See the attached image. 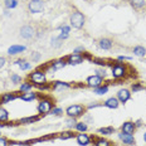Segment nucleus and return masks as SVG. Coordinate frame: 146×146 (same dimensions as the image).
Here are the masks:
<instances>
[{
	"mask_svg": "<svg viewBox=\"0 0 146 146\" xmlns=\"http://www.w3.org/2000/svg\"><path fill=\"white\" fill-rule=\"evenodd\" d=\"M111 72H112V77H113L115 80H121V78L126 77V74H127V66L123 64V63L117 62L116 64L112 66Z\"/></svg>",
	"mask_w": 146,
	"mask_h": 146,
	"instance_id": "obj_4",
	"label": "nucleus"
},
{
	"mask_svg": "<svg viewBox=\"0 0 146 146\" xmlns=\"http://www.w3.org/2000/svg\"><path fill=\"white\" fill-rule=\"evenodd\" d=\"M97 132L101 133V135H112V133L115 132V129L113 127H101V129L97 130Z\"/></svg>",
	"mask_w": 146,
	"mask_h": 146,
	"instance_id": "obj_28",
	"label": "nucleus"
},
{
	"mask_svg": "<svg viewBox=\"0 0 146 146\" xmlns=\"http://www.w3.org/2000/svg\"><path fill=\"white\" fill-rule=\"evenodd\" d=\"M66 122H67V126H68L69 129H73V127L76 126V123H77V121H76L74 117H68V120H67Z\"/></svg>",
	"mask_w": 146,
	"mask_h": 146,
	"instance_id": "obj_36",
	"label": "nucleus"
},
{
	"mask_svg": "<svg viewBox=\"0 0 146 146\" xmlns=\"http://www.w3.org/2000/svg\"><path fill=\"white\" fill-rule=\"evenodd\" d=\"M68 35H69V34H66V33H60L58 36H59V39H62V40H63V39H67V38H68Z\"/></svg>",
	"mask_w": 146,
	"mask_h": 146,
	"instance_id": "obj_47",
	"label": "nucleus"
},
{
	"mask_svg": "<svg viewBox=\"0 0 146 146\" xmlns=\"http://www.w3.org/2000/svg\"><path fill=\"white\" fill-rule=\"evenodd\" d=\"M9 120V113L3 106H0V122H7Z\"/></svg>",
	"mask_w": 146,
	"mask_h": 146,
	"instance_id": "obj_26",
	"label": "nucleus"
},
{
	"mask_svg": "<svg viewBox=\"0 0 146 146\" xmlns=\"http://www.w3.org/2000/svg\"><path fill=\"white\" fill-rule=\"evenodd\" d=\"M136 130V125L135 122H131V121H126L123 122V125L121 126V132L123 133H129V135H132Z\"/></svg>",
	"mask_w": 146,
	"mask_h": 146,
	"instance_id": "obj_12",
	"label": "nucleus"
},
{
	"mask_svg": "<svg viewBox=\"0 0 146 146\" xmlns=\"http://www.w3.org/2000/svg\"><path fill=\"white\" fill-rule=\"evenodd\" d=\"M35 35V30L30 25H24L20 28V36L24 39H30Z\"/></svg>",
	"mask_w": 146,
	"mask_h": 146,
	"instance_id": "obj_9",
	"label": "nucleus"
},
{
	"mask_svg": "<svg viewBox=\"0 0 146 146\" xmlns=\"http://www.w3.org/2000/svg\"><path fill=\"white\" fill-rule=\"evenodd\" d=\"M69 87H71V84L68 82H62V81H56L52 84V88L54 91H60V90H64V88H69Z\"/></svg>",
	"mask_w": 146,
	"mask_h": 146,
	"instance_id": "obj_19",
	"label": "nucleus"
},
{
	"mask_svg": "<svg viewBox=\"0 0 146 146\" xmlns=\"http://www.w3.org/2000/svg\"><path fill=\"white\" fill-rule=\"evenodd\" d=\"M29 81L32 82L35 86H40V84L47 83V76H45V72L43 69H36V71H33L29 74Z\"/></svg>",
	"mask_w": 146,
	"mask_h": 146,
	"instance_id": "obj_3",
	"label": "nucleus"
},
{
	"mask_svg": "<svg viewBox=\"0 0 146 146\" xmlns=\"http://www.w3.org/2000/svg\"><path fill=\"white\" fill-rule=\"evenodd\" d=\"M32 59H33V62H39V59H40V53H39V52H33Z\"/></svg>",
	"mask_w": 146,
	"mask_h": 146,
	"instance_id": "obj_40",
	"label": "nucleus"
},
{
	"mask_svg": "<svg viewBox=\"0 0 146 146\" xmlns=\"http://www.w3.org/2000/svg\"><path fill=\"white\" fill-rule=\"evenodd\" d=\"M59 30H60L62 33L69 34V32H71V27H69V25H66V24H64V25H60V27H59Z\"/></svg>",
	"mask_w": 146,
	"mask_h": 146,
	"instance_id": "obj_39",
	"label": "nucleus"
},
{
	"mask_svg": "<svg viewBox=\"0 0 146 146\" xmlns=\"http://www.w3.org/2000/svg\"><path fill=\"white\" fill-rule=\"evenodd\" d=\"M131 90L133 91V92H139V91L144 90V86H142L140 82H136V83H132L131 84Z\"/></svg>",
	"mask_w": 146,
	"mask_h": 146,
	"instance_id": "obj_35",
	"label": "nucleus"
},
{
	"mask_svg": "<svg viewBox=\"0 0 146 146\" xmlns=\"http://www.w3.org/2000/svg\"><path fill=\"white\" fill-rule=\"evenodd\" d=\"M118 137H120V140L123 142L125 145H127V146H133L135 145V139H133V136L132 135H129V133H123V132H121V133H118Z\"/></svg>",
	"mask_w": 146,
	"mask_h": 146,
	"instance_id": "obj_14",
	"label": "nucleus"
},
{
	"mask_svg": "<svg viewBox=\"0 0 146 146\" xmlns=\"http://www.w3.org/2000/svg\"><path fill=\"white\" fill-rule=\"evenodd\" d=\"M62 43H63V40L59 39V36H53V38H52V47L59 48L60 45H62Z\"/></svg>",
	"mask_w": 146,
	"mask_h": 146,
	"instance_id": "obj_33",
	"label": "nucleus"
},
{
	"mask_svg": "<svg viewBox=\"0 0 146 146\" xmlns=\"http://www.w3.org/2000/svg\"><path fill=\"white\" fill-rule=\"evenodd\" d=\"M19 92H7V93H3L1 97H0V103H9L14 100H17L18 97H20L18 95Z\"/></svg>",
	"mask_w": 146,
	"mask_h": 146,
	"instance_id": "obj_11",
	"label": "nucleus"
},
{
	"mask_svg": "<svg viewBox=\"0 0 146 146\" xmlns=\"http://www.w3.org/2000/svg\"><path fill=\"white\" fill-rule=\"evenodd\" d=\"M130 4H131L135 9H142V8L146 7L145 0H130Z\"/></svg>",
	"mask_w": 146,
	"mask_h": 146,
	"instance_id": "obj_25",
	"label": "nucleus"
},
{
	"mask_svg": "<svg viewBox=\"0 0 146 146\" xmlns=\"http://www.w3.org/2000/svg\"><path fill=\"white\" fill-rule=\"evenodd\" d=\"M4 5L7 9H14L18 7V0H4Z\"/></svg>",
	"mask_w": 146,
	"mask_h": 146,
	"instance_id": "obj_31",
	"label": "nucleus"
},
{
	"mask_svg": "<svg viewBox=\"0 0 146 146\" xmlns=\"http://www.w3.org/2000/svg\"><path fill=\"white\" fill-rule=\"evenodd\" d=\"M8 145H10L9 140L7 137H3V136H0V146H8Z\"/></svg>",
	"mask_w": 146,
	"mask_h": 146,
	"instance_id": "obj_41",
	"label": "nucleus"
},
{
	"mask_svg": "<svg viewBox=\"0 0 146 146\" xmlns=\"http://www.w3.org/2000/svg\"><path fill=\"white\" fill-rule=\"evenodd\" d=\"M76 140H77V144L81 146H87L91 144V137L84 132H81L76 136Z\"/></svg>",
	"mask_w": 146,
	"mask_h": 146,
	"instance_id": "obj_13",
	"label": "nucleus"
},
{
	"mask_svg": "<svg viewBox=\"0 0 146 146\" xmlns=\"http://www.w3.org/2000/svg\"><path fill=\"white\" fill-rule=\"evenodd\" d=\"M76 136L77 135H76L73 131H63V132L59 133V139H62V140H69L72 137H76Z\"/></svg>",
	"mask_w": 146,
	"mask_h": 146,
	"instance_id": "obj_27",
	"label": "nucleus"
},
{
	"mask_svg": "<svg viewBox=\"0 0 146 146\" xmlns=\"http://www.w3.org/2000/svg\"><path fill=\"white\" fill-rule=\"evenodd\" d=\"M83 56L82 54H69V56L66 57V62L67 64H71V66H77V64H81V63H83Z\"/></svg>",
	"mask_w": 146,
	"mask_h": 146,
	"instance_id": "obj_7",
	"label": "nucleus"
},
{
	"mask_svg": "<svg viewBox=\"0 0 146 146\" xmlns=\"http://www.w3.org/2000/svg\"><path fill=\"white\" fill-rule=\"evenodd\" d=\"M74 129L77 130V131H80V132H86L88 126H87L86 122H77L76 123V126H74Z\"/></svg>",
	"mask_w": 146,
	"mask_h": 146,
	"instance_id": "obj_32",
	"label": "nucleus"
},
{
	"mask_svg": "<svg viewBox=\"0 0 146 146\" xmlns=\"http://www.w3.org/2000/svg\"><path fill=\"white\" fill-rule=\"evenodd\" d=\"M98 45H100V48H101V49L108 50V49H111V48H112V40H111V39H108V38H102V39H100Z\"/></svg>",
	"mask_w": 146,
	"mask_h": 146,
	"instance_id": "obj_18",
	"label": "nucleus"
},
{
	"mask_svg": "<svg viewBox=\"0 0 146 146\" xmlns=\"http://www.w3.org/2000/svg\"><path fill=\"white\" fill-rule=\"evenodd\" d=\"M50 64L56 71H59V69L64 68V67L67 66V62H66V58H59V59L54 60V62H52Z\"/></svg>",
	"mask_w": 146,
	"mask_h": 146,
	"instance_id": "obj_20",
	"label": "nucleus"
},
{
	"mask_svg": "<svg viewBox=\"0 0 146 146\" xmlns=\"http://www.w3.org/2000/svg\"><path fill=\"white\" fill-rule=\"evenodd\" d=\"M93 92H95L96 95H105V93L108 92V86L105 84V86H100L97 88H93Z\"/></svg>",
	"mask_w": 146,
	"mask_h": 146,
	"instance_id": "obj_30",
	"label": "nucleus"
},
{
	"mask_svg": "<svg viewBox=\"0 0 146 146\" xmlns=\"http://www.w3.org/2000/svg\"><path fill=\"white\" fill-rule=\"evenodd\" d=\"M102 81H103V78H101L97 74H93V76H90V77L87 78L86 83H87V86L91 87V88H97V87L102 86Z\"/></svg>",
	"mask_w": 146,
	"mask_h": 146,
	"instance_id": "obj_8",
	"label": "nucleus"
},
{
	"mask_svg": "<svg viewBox=\"0 0 146 146\" xmlns=\"http://www.w3.org/2000/svg\"><path fill=\"white\" fill-rule=\"evenodd\" d=\"M93 144H95V146H111L112 145L108 140H106L103 137H95L93 139Z\"/></svg>",
	"mask_w": 146,
	"mask_h": 146,
	"instance_id": "obj_24",
	"label": "nucleus"
},
{
	"mask_svg": "<svg viewBox=\"0 0 146 146\" xmlns=\"http://www.w3.org/2000/svg\"><path fill=\"white\" fill-rule=\"evenodd\" d=\"M5 63H7V59H5L4 57H0V69L5 66Z\"/></svg>",
	"mask_w": 146,
	"mask_h": 146,
	"instance_id": "obj_46",
	"label": "nucleus"
},
{
	"mask_svg": "<svg viewBox=\"0 0 146 146\" xmlns=\"http://www.w3.org/2000/svg\"><path fill=\"white\" fill-rule=\"evenodd\" d=\"M10 80H11V82H13V84H19V83H22V77H20V76H18V74H15V73H13V74H11Z\"/></svg>",
	"mask_w": 146,
	"mask_h": 146,
	"instance_id": "obj_34",
	"label": "nucleus"
},
{
	"mask_svg": "<svg viewBox=\"0 0 146 146\" xmlns=\"http://www.w3.org/2000/svg\"><path fill=\"white\" fill-rule=\"evenodd\" d=\"M116 98L120 101V103H126L130 98H131V93H130L129 90H126V88H122V90H120L117 92Z\"/></svg>",
	"mask_w": 146,
	"mask_h": 146,
	"instance_id": "obj_10",
	"label": "nucleus"
},
{
	"mask_svg": "<svg viewBox=\"0 0 146 146\" xmlns=\"http://www.w3.org/2000/svg\"><path fill=\"white\" fill-rule=\"evenodd\" d=\"M86 1H90V0H86Z\"/></svg>",
	"mask_w": 146,
	"mask_h": 146,
	"instance_id": "obj_50",
	"label": "nucleus"
},
{
	"mask_svg": "<svg viewBox=\"0 0 146 146\" xmlns=\"http://www.w3.org/2000/svg\"><path fill=\"white\" fill-rule=\"evenodd\" d=\"M96 73H97V76H100L101 78H105L106 77V71H105V68H98L96 71Z\"/></svg>",
	"mask_w": 146,
	"mask_h": 146,
	"instance_id": "obj_42",
	"label": "nucleus"
},
{
	"mask_svg": "<svg viewBox=\"0 0 146 146\" xmlns=\"http://www.w3.org/2000/svg\"><path fill=\"white\" fill-rule=\"evenodd\" d=\"M28 9L32 14L42 13L44 9V1L43 0H30L28 3Z\"/></svg>",
	"mask_w": 146,
	"mask_h": 146,
	"instance_id": "obj_6",
	"label": "nucleus"
},
{
	"mask_svg": "<svg viewBox=\"0 0 146 146\" xmlns=\"http://www.w3.org/2000/svg\"><path fill=\"white\" fill-rule=\"evenodd\" d=\"M50 113L52 115H56V116H60V115L63 113V110L59 108V107H53V108H52V111H50Z\"/></svg>",
	"mask_w": 146,
	"mask_h": 146,
	"instance_id": "obj_37",
	"label": "nucleus"
},
{
	"mask_svg": "<svg viewBox=\"0 0 146 146\" xmlns=\"http://www.w3.org/2000/svg\"><path fill=\"white\" fill-rule=\"evenodd\" d=\"M100 106V103H93V105H90L88 107H86V108H88V110H91V108H95V107H98Z\"/></svg>",
	"mask_w": 146,
	"mask_h": 146,
	"instance_id": "obj_48",
	"label": "nucleus"
},
{
	"mask_svg": "<svg viewBox=\"0 0 146 146\" xmlns=\"http://www.w3.org/2000/svg\"><path fill=\"white\" fill-rule=\"evenodd\" d=\"M36 87H38L40 91H47V90H49L52 86L49 83H44V84H40V86H36Z\"/></svg>",
	"mask_w": 146,
	"mask_h": 146,
	"instance_id": "obj_43",
	"label": "nucleus"
},
{
	"mask_svg": "<svg viewBox=\"0 0 146 146\" xmlns=\"http://www.w3.org/2000/svg\"><path fill=\"white\" fill-rule=\"evenodd\" d=\"M53 107H54L53 101H52L49 97H40V101H39V103H38V112H39L40 116L50 113V111H52Z\"/></svg>",
	"mask_w": 146,
	"mask_h": 146,
	"instance_id": "obj_2",
	"label": "nucleus"
},
{
	"mask_svg": "<svg viewBox=\"0 0 146 146\" xmlns=\"http://www.w3.org/2000/svg\"><path fill=\"white\" fill-rule=\"evenodd\" d=\"M92 62L96 63V64H98V66H102V67L107 64V63H106V60H105V59H101V58H93Z\"/></svg>",
	"mask_w": 146,
	"mask_h": 146,
	"instance_id": "obj_38",
	"label": "nucleus"
},
{
	"mask_svg": "<svg viewBox=\"0 0 146 146\" xmlns=\"http://www.w3.org/2000/svg\"><path fill=\"white\" fill-rule=\"evenodd\" d=\"M103 105H105L107 108L116 110L118 107V105H120V101H118L116 97H110V98H107L105 102H103Z\"/></svg>",
	"mask_w": 146,
	"mask_h": 146,
	"instance_id": "obj_15",
	"label": "nucleus"
},
{
	"mask_svg": "<svg viewBox=\"0 0 146 146\" xmlns=\"http://www.w3.org/2000/svg\"><path fill=\"white\" fill-rule=\"evenodd\" d=\"M14 63L19 66L22 71H28V69L32 68V64H30L29 62H27V60H24V59H18V60H15Z\"/></svg>",
	"mask_w": 146,
	"mask_h": 146,
	"instance_id": "obj_23",
	"label": "nucleus"
},
{
	"mask_svg": "<svg viewBox=\"0 0 146 146\" xmlns=\"http://www.w3.org/2000/svg\"><path fill=\"white\" fill-rule=\"evenodd\" d=\"M25 49H27L25 45H18V44H15V45H11V47L8 49V54H10V56H14V54H18V53H23Z\"/></svg>",
	"mask_w": 146,
	"mask_h": 146,
	"instance_id": "obj_17",
	"label": "nucleus"
},
{
	"mask_svg": "<svg viewBox=\"0 0 146 146\" xmlns=\"http://www.w3.org/2000/svg\"><path fill=\"white\" fill-rule=\"evenodd\" d=\"M84 112H86V107L82 105H72L69 107H67L66 110V113L68 115V117H74V118L83 116Z\"/></svg>",
	"mask_w": 146,
	"mask_h": 146,
	"instance_id": "obj_5",
	"label": "nucleus"
},
{
	"mask_svg": "<svg viewBox=\"0 0 146 146\" xmlns=\"http://www.w3.org/2000/svg\"><path fill=\"white\" fill-rule=\"evenodd\" d=\"M145 88H146V87H145Z\"/></svg>",
	"mask_w": 146,
	"mask_h": 146,
	"instance_id": "obj_51",
	"label": "nucleus"
},
{
	"mask_svg": "<svg viewBox=\"0 0 146 146\" xmlns=\"http://www.w3.org/2000/svg\"><path fill=\"white\" fill-rule=\"evenodd\" d=\"M39 97V95L36 92H33V91H29V92H24L20 95V98L25 102H29V101H33V100H36Z\"/></svg>",
	"mask_w": 146,
	"mask_h": 146,
	"instance_id": "obj_16",
	"label": "nucleus"
},
{
	"mask_svg": "<svg viewBox=\"0 0 146 146\" xmlns=\"http://www.w3.org/2000/svg\"><path fill=\"white\" fill-rule=\"evenodd\" d=\"M118 62H122V60H131V57H125V56H120L117 58Z\"/></svg>",
	"mask_w": 146,
	"mask_h": 146,
	"instance_id": "obj_45",
	"label": "nucleus"
},
{
	"mask_svg": "<svg viewBox=\"0 0 146 146\" xmlns=\"http://www.w3.org/2000/svg\"><path fill=\"white\" fill-rule=\"evenodd\" d=\"M69 23H71V27L74 29H81L83 28L84 23H86V18H84V15L81 13V11L78 10H74L71 15V18H69Z\"/></svg>",
	"mask_w": 146,
	"mask_h": 146,
	"instance_id": "obj_1",
	"label": "nucleus"
},
{
	"mask_svg": "<svg viewBox=\"0 0 146 146\" xmlns=\"http://www.w3.org/2000/svg\"><path fill=\"white\" fill-rule=\"evenodd\" d=\"M33 90V83L30 81H25L23 83H20V87H19V92H29V91Z\"/></svg>",
	"mask_w": 146,
	"mask_h": 146,
	"instance_id": "obj_22",
	"label": "nucleus"
},
{
	"mask_svg": "<svg viewBox=\"0 0 146 146\" xmlns=\"http://www.w3.org/2000/svg\"><path fill=\"white\" fill-rule=\"evenodd\" d=\"M83 52H84L83 47H77L74 50H73V53H74V54H81V53H83Z\"/></svg>",
	"mask_w": 146,
	"mask_h": 146,
	"instance_id": "obj_44",
	"label": "nucleus"
},
{
	"mask_svg": "<svg viewBox=\"0 0 146 146\" xmlns=\"http://www.w3.org/2000/svg\"><path fill=\"white\" fill-rule=\"evenodd\" d=\"M40 120V115L39 116H29V117H24L19 120V123H24V125H29V123H34L38 122Z\"/></svg>",
	"mask_w": 146,
	"mask_h": 146,
	"instance_id": "obj_21",
	"label": "nucleus"
},
{
	"mask_svg": "<svg viewBox=\"0 0 146 146\" xmlns=\"http://www.w3.org/2000/svg\"><path fill=\"white\" fill-rule=\"evenodd\" d=\"M133 54L137 57H144L146 56V49L144 47H141V45H137V47L133 48Z\"/></svg>",
	"mask_w": 146,
	"mask_h": 146,
	"instance_id": "obj_29",
	"label": "nucleus"
},
{
	"mask_svg": "<svg viewBox=\"0 0 146 146\" xmlns=\"http://www.w3.org/2000/svg\"><path fill=\"white\" fill-rule=\"evenodd\" d=\"M144 141H145V142H146V132H145V133H144Z\"/></svg>",
	"mask_w": 146,
	"mask_h": 146,
	"instance_id": "obj_49",
	"label": "nucleus"
}]
</instances>
